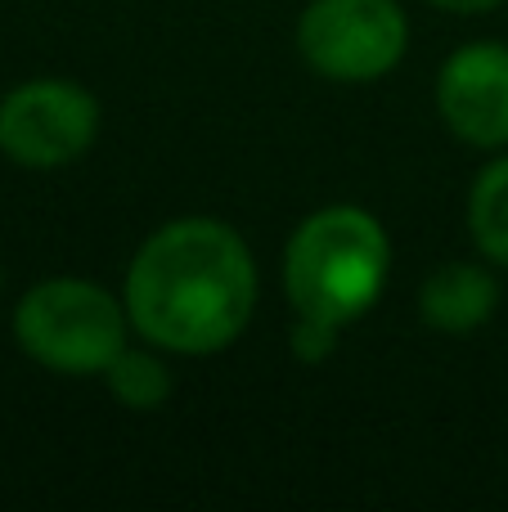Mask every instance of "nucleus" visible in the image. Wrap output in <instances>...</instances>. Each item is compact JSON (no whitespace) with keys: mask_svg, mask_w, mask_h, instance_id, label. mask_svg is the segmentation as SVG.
Segmentation results:
<instances>
[{"mask_svg":"<svg viewBox=\"0 0 508 512\" xmlns=\"http://www.w3.org/2000/svg\"><path fill=\"white\" fill-rule=\"evenodd\" d=\"M126 324V306L86 279H45L14 310L18 346L68 378L108 373V364L126 351Z\"/></svg>","mask_w":508,"mask_h":512,"instance_id":"3","label":"nucleus"},{"mask_svg":"<svg viewBox=\"0 0 508 512\" xmlns=\"http://www.w3.org/2000/svg\"><path fill=\"white\" fill-rule=\"evenodd\" d=\"M437 108L464 144H508V45L477 41L446 59L437 77Z\"/></svg>","mask_w":508,"mask_h":512,"instance_id":"6","label":"nucleus"},{"mask_svg":"<svg viewBox=\"0 0 508 512\" xmlns=\"http://www.w3.org/2000/svg\"><path fill=\"white\" fill-rule=\"evenodd\" d=\"M99 104L72 81H27L0 99V153L18 167H68L95 144Z\"/></svg>","mask_w":508,"mask_h":512,"instance_id":"5","label":"nucleus"},{"mask_svg":"<svg viewBox=\"0 0 508 512\" xmlns=\"http://www.w3.org/2000/svg\"><path fill=\"white\" fill-rule=\"evenodd\" d=\"M333 342H338V328L315 324V319H302V315H297V328H293V351H297V360H306V364L324 360V355L333 351Z\"/></svg>","mask_w":508,"mask_h":512,"instance_id":"10","label":"nucleus"},{"mask_svg":"<svg viewBox=\"0 0 508 512\" xmlns=\"http://www.w3.org/2000/svg\"><path fill=\"white\" fill-rule=\"evenodd\" d=\"M252 306L257 265L248 243L212 216L162 225L126 270V315L162 351H225L248 328Z\"/></svg>","mask_w":508,"mask_h":512,"instance_id":"1","label":"nucleus"},{"mask_svg":"<svg viewBox=\"0 0 508 512\" xmlns=\"http://www.w3.org/2000/svg\"><path fill=\"white\" fill-rule=\"evenodd\" d=\"M495 301H500V288L495 279L482 270V265H441L419 292V315L428 328L446 337H468L495 315Z\"/></svg>","mask_w":508,"mask_h":512,"instance_id":"7","label":"nucleus"},{"mask_svg":"<svg viewBox=\"0 0 508 512\" xmlns=\"http://www.w3.org/2000/svg\"><path fill=\"white\" fill-rule=\"evenodd\" d=\"M410 27L396 0H311L297 23L302 59L329 81H378L401 63Z\"/></svg>","mask_w":508,"mask_h":512,"instance_id":"4","label":"nucleus"},{"mask_svg":"<svg viewBox=\"0 0 508 512\" xmlns=\"http://www.w3.org/2000/svg\"><path fill=\"white\" fill-rule=\"evenodd\" d=\"M468 230L482 256L508 265V158H495L468 194Z\"/></svg>","mask_w":508,"mask_h":512,"instance_id":"8","label":"nucleus"},{"mask_svg":"<svg viewBox=\"0 0 508 512\" xmlns=\"http://www.w3.org/2000/svg\"><path fill=\"white\" fill-rule=\"evenodd\" d=\"M437 9H450V14H486V9L504 5V0H432Z\"/></svg>","mask_w":508,"mask_h":512,"instance_id":"11","label":"nucleus"},{"mask_svg":"<svg viewBox=\"0 0 508 512\" xmlns=\"http://www.w3.org/2000/svg\"><path fill=\"white\" fill-rule=\"evenodd\" d=\"M108 387L126 409H158L171 396V373L158 355L144 351H122L108 364Z\"/></svg>","mask_w":508,"mask_h":512,"instance_id":"9","label":"nucleus"},{"mask_svg":"<svg viewBox=\"0 0 508 512\" xmlns=\"http://www.w3.org/2000/svg\"><path fill=\"white\" fill-rule=\"evenodd\" d=\"M392 274V243L360 207L306 216L284 252V288L302 319L342 328L374 310Z\"/></svg>","mask_w":508,"mask_h":512,"instance_id":"2","label":"nucleus"}]
</instances>
